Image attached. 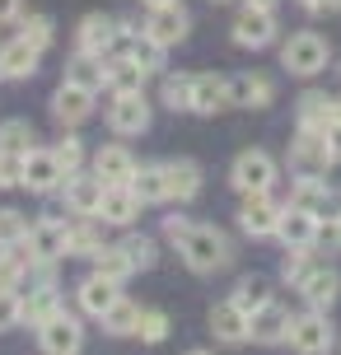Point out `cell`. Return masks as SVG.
I'll return each mask as SVG.
<instances>
[{"mask_svg": "<svg viewBox=\"0 0 341 355\" xmlns=\"http://www.w3.org/2000/svg\"><path fill=\"white\" fill-rule=\"evenodd\" d=\"M178 252L192 271L206 276V271H220V266L229 262V239H225L216 225H192V234L178 243Z\"/></svg>", "mask_w": 341, "mask_h": 355, "instance_id": "obj_1", "label": "cell"}, {"mask_svg": "<svg viewBox=\"0 0 341 355\" xmlns=\"http://www.w3.org/2000/svg\"><path fill=\"white\" fill-rule=\"evenodd\" d=\"M332 150H327V131H304L299 126V141L290 145V168L299 178H323L332 168Z\"/></svg>", "mask_w": 341, "mask_h": 355, "instance_id": "obj_2", "label": "cell"}, {"mask_svg": "<svg viewBox=\"0 0 341 355\" xmlns=\"http://www.w3.org/2000/svg\"><path fill=\"white\" fill-rule=\"evenodd\" d=\"M229 182L243 196L271 192V182H276V159H271L267 150H243V155L234 159V168H229Z\"/></svg>", "mask_w": 341, "mask_h": 355, "instance_id": "obj_3", "label": "cell"}, {"mask_svg": "<svg viewBox=\"0 0 341 355\" xmlns=\"http://www.w3.org/2000/svg\"><path fill=\"white\" fill-rule=\"evenodd\" d=\"M281 66H286L290 75H318L327 71V42L318 33H295L281 47Z\"/></svg>", "mask_w": 341, "mask_h": 355, "instance_id": "obj_4", "label": "cell"}, {"mask_svg": "<svg viewBox=\"0 0 341 355\" xmlns=\"http://www.w3.org/2000/svg\"><path fill=\"white\" fill-rule=\"evenodd\" d=\"M286 341L299 355H327L332 351V322H327V313L308 309V313H299V318H290V337Z\"/></svg>", "mask_w": 341, "mask_h": 355, "instance_id": "obj_5", "label": "cell"}, {"mask_svg": "<svg viewBox=\"0 0 341 355\" xmlns=\"http://www.w3.org/2000/svg\"><path fill=\"white\" fill-rule=\"evenodd\" d=\"M187 28H192V19H187V10L173 0V5H155V10H150V19H145L141 33L155 37L159 47H173V42H182V37H187Z\"/></svg>", "mask_w": 341, "mask_h": 355, "instance_id": "obj_6", "label": "cell"}, {"mask_svg": "<svg viewBox=\"0 0 341 355\" xmlns=\"http://www.w3.org/2000/svg\"><path fill=\"white\" fill-rule=\"evenodd\" d=\"M108 126L117 136H141V131H150V103H145L141 94H112Z\"/></svg>", "mask_w": 341, "mask_h": 355, "instance_id": "obj_7", "label": "cell"}, {"mask_svg": "<svg viewBox=\"0 0 341 355\" xmlns=\"http://www.w3.org/2000/svg\"><path fill=\"white\" fill-rule=\"evenodd\" d=\"M290 206L318 215V220H337V215H341V196L327 187L323 178H299V187H295V196H290Z\"/></svg>", "mask_w": 341, "mask_h": 355, "instance_id": "obj_8", "label": "cell"}, {"mask_svg": "<svg viewBox=\"0 0 341 355\" xmlns=\"http://www.w3.org/2000/svg\"><path fill=\"white\" fill-rule=\"evenodd\" d=\"M37 337H42V351L47 355H80L85 327H80L71 313H56V318H47L42 327H37Z\"/></svg>", "mask_w": 341, "mask_h": 355, "instance_id": "obj_9", "label": "cell"}, {"mask_svg": "<svg viewBox=\"0 0 341 355\" xmlns=\"http://www.w3.org/2000/svg\"><path fill=\"white\" fill-rule=\"evenodd\" d=\"M28 192H56L61 182H66V168L56 164L52 150H28L24 155V178H19Z\"/></svg>", "mask_w": 341, "mask_h": 355, "instance_id": "obj_10", "label": "cell"}, {"mask_svg": "<svg viewBox=\"0 0 341 355\" xmlns=\"http://www.w3.org/2000/svg\"><path fill=\"white\" fill-rule=\"evenodd\" d=\"M66 225L61 220H37L28 225V239H24V248L33 252V262H56V257H71L66 252Z\"/></svg>", "mask_w": 341, "mask_h": 355, "instance_id": "obj_11", "label": "cell"}, {"mask_svg": "<svg viewBox=\"0 0 341 355\" xmlns=\"http://www.w3.org/2000/svg\"><path fill=\"white\" fill-rule=\"evenodd\" d=\"M94 112V89L85 85H75V80H66V85L52 94V117L61 126H80L85 117Z\"/></svg>", "mask_w": 341, "mask_h": 355, "instance_id": "obj_12", "label": "cell"}, {"mask_svg": "<svg viewBox=\"0 0 341 355\" xmlns=\"http://www.w3.org/2000/svg\"><path fill=\"white\" fill-rule=\"evenodd\" d=\"M271 37H276V15L271 10H257V5H243V15L234 19V42L238 47H267Z\"/></svg>", "mask_w": 341, "mask_h": 355, "instance_id": "obj_13", "label": "cell"}, {"mask_svg": "<svg viewBox=\"0 0 341 355\" xmlns=\"http://www.w3.org/2000/svg\"><path fill=\"white\" fill-rule=\"evenodd\" d=\"M238 225H243V234H252V239H267V234L281 230V206H276L267 192H252L248 201H243V211H238Z\"/></svg>", "mask_w": 341, "mask_h": 355, "instance_id": "obj_14", "label": "cell"}, {"mask_svg": "<svg viewBox=\"0 0 341 355\" xmlns=\"http://www.w3.org/2000/svg\"><path fill=\"white\" fill-rule=\"evenodd\" d=\"M117 37H122V28H117V19H108V15H89L85 24H80V52L85 56H103L117 47Z\"/></svg>", "mask_w": 341, "mask_h": 355, "instance_id": "obj_15", "label": "cell"}, {"mask_svg": "<svg viewBox=\"0 0 341 355\" xmlns=\"http://www.w3.org/2000/svg\"><path fill=\"white\" fill-rule=\"evenodd\" d=\"M141 196L131 192V182H117V187H103V201H98V215H103V225H131L136 215H141Z\"/></svg>", "mask_w": 341, "mask_h": 355, "instance_id": "obj_16", "label": "cell"}, {"mask_svg": "<svg viewBox=\"0 0 341 355\" xmlns=\"http://www.w3.org/2000/svg\"><path fill=\"white\" fill-rule=\"evenodd\" d=\"M103 178L98 173H66V206H71L75 215H98V201H103Z\"/></svg>", "mask_w": 341, "mask_h": 355, "instance_id": "obj_17", "label": "cell"}, {"mask_svg": "<svg viewBox=\"0 0 341 355\" xmlns=\"http://www.w3.org/2000/svg\"><path fill=\"white\" fill-rule=\"evenodd\" d=\"M37 56H42V47H33L28 37L5 42L0 47V80H28L37 71Z\"/></svg>", "mask_w": 341, "mask_h": 355, "instance_id": "obj_18", "label": "cell"}, {"mask_svg": "<svg viewBox=\"0 0 341 355\" xmlns=\"http://www.w3.org/2000/svg\"><path fill=\"white\" fill-rule=\"evenodd\" d=\"M145 66L136 61V56H112V61H103V85L112 89V94H141L145 89Z\"/></svg>", "mask_w": 341, "mask_h": 355, "instance_id": "obj_19", "label": "cell"}, {"mask_svg": "<svg viewBox=\"0 0 341 355\" xmlns=\"http://www.w3.org/2000/svg\"><path fill=\"white\" fill-rule=\"evenodd\" d=\"M248 337L262 341V346H276V341L290 337V313L281 309V304H262L257 313L248 318Z\"/></svg>", "mask_w": 341, "mask_h": 355, "instance_id": "obj_20", "label": "cell"}, {"mask_svg": "<svg viewBox=\"0 0 341 355\" xmlns=\"http://www.w3.org/2000/svg\"><path fill=\"white\" fill-rule=\"evenodd\" d=\"M337 290H341V276L332 271V266H318V271H308L304 281H299L304 304H308V309H318V313H327V309L337 304Z\"/></svg>", "mask_w": 341, "mask_h": 355, "instance_id": "obj_21", "label": "cell"}, {"mask_svg": "<svg viewBox=\"0 0 341 355\" xmlns=\"http://www.w3.org/2000/svg\"><path fill=\"white\" fill-rule=\"evenodd\" d=\"M211 332H216V341H225V346H243V341H248V313L234 300L216 304V309H211Z\"/></svg>", "mask_w": 341, "mask_h": 355, "instance_id": "obj_22", "label": "cell"}, {"mask_svg": "<svg viewBox=\"0 0 341 355\" xmlns=\"http://www.w3.org/2000/svg\"><path fill=\"white\" fill-rule=\"evenodd\" d=\"M318 215H308V211H299V206H286L281 211V239H286V248H313V239H318Z\"/></svg>", "mask_w": 341, "mask_h": 355, "instance_id": "obj_23", "label": "cell"}, {"mask_svg": "<svg viewBox=\"0 0 341 355\" xmlns=\"http://www.w3.org/2000/svg\"><path fill=\"white\" fill-rule=\"evenodd\" d=\"M225 103H229V80H220V75H192V112L216 117Z\"/></svg>", "mask_w": 341, "mask_h": 355, "instance_id": "obj_24", "label": "cell"}, {"mask_svg": "<svg viewBox=\"0 0 341 355\" xmlns=\"http://www.w3.org/2000/svg\"><path fill=\"white\" fill-rule=\"evenodd\" d=\"M94 173L103 178L108 187H117V182H131L136 159H131V150H122V145H103V150L94 155Z\"/></svg>", "mask_w": 341, "mask_h": 355, "instance_id": "obj_25", "label": "cell"}, {"mask_svg": "<svg viewBox=\"0 0 341 355\" xmlns=\"http://www.w3.org/2000/svg\"><path fill=\"white\" fill-rule=\"evenodd\" d=\"M117 300H122V295H117V281L98 276V271H94L89 281L80 285V309H85L89 318H103V313H108V309H112Z\"/></svg>", "mask_w": 341, "mask_h": 355, "instance_id": "obj_26", "label": "cell"}, {"mask_svg": "<svg viewBox=\"0 0 341 355\" xmlns=\"http://www.w3.org/2000/svg\"><path fill=\"white\" fill-rule=\"evenodd\" d=\"M164 182H168V196L192 201V196L201 192V168L192 159H168L164 164Z\"/></svg>", "mask_w": 341, "mask_h": 355, "instance_id": "obj_27", "label": "cell"}, {"mask_svg": "<svg viewBox=\"0 0 341 355\" xmlns=\"http://www.w3.org/2000/svg\"><path fill=\"white\" fill-rule=\"evenodd\" d=\"M271 80L267 75H234L229 80V103H243V107H267L271 103Z\"/></svg>", "mask_w": 341, "mask_h": 355, "instance_id": "obj_28", "label": "cell"}, {"mask_svg": "<svg viewBox=\"0 0 341 355\" xmlns=\"http://www.w3.org/2000/svg\"><path fill=\"white\" fill-rule=\"evenodd\" d=\"M332 122H337V98H327V94H304L299 98V126L304 131H327Z\"/></svg>", "mask_w": 341, "mask_h": 355, "instance_id": "obj_29", "label": "cell"}, {"mask_svg": "<svg viewBox=\"0 0 341 355\" xmlns=\"http://www.w3.org/2000/svg\"><path fill=\"white\" fill-rule=\"evenodd\" d=\"M94 271L98 276H108V281L122 285L131 271H136V262H131V252H126V243H103V248L94 252Z\"/></svg>", "mask_w": 341, "mask_h": 355, "instance_id": "obj_30", "label": "cell"}, {"mask_svg": "<svg viewBox=\"0 0 341 355\" xmlns=\"http://www.w3.org/2000/svg\"><path fill=\"white\" fill-rule=\"evenodd\" d=\"M61 313V300H56L52 285H42V290H28V300H24V313H19V322H28V327H42L47 318H56Z\"/></svg>", "mask_w": 341, "mask_h": 355, "instance_id": "obj_31", "label": "cell"}, {"mask_svg": "<svg viewBox=\"0 0 341 355\" xmlns=\"http://www.w3.org/2000/svg\"><path fill=\"white\" fill-rule=\"evenodd\" d=\"M28 266H33V252H24V243L0 248V290H19V281L28 276Z\"/></svg>", "mask_w": 341, "mask_h": 355, "instance_id": "obj_32", "label": "cell"}, {"mask_svg": "<svg viewBox=\"0 0 341 355\" xmlns=\"http://www.w3.org/2000/svg\"><path fill=\"white\" fill-rule=\"evenodd\" d=\"M131 192L141 201H168V182H164V164H145L131 173Z\"/></svg>", "mask_w": 341, "mask_h": 355, "instance_id": "obj_33", "label": "cell"}, {"mask_svg": "<svg viewBox=\"0 0 341 355\" xmlns=\"http://www.w3.org/2000/svg\"><path fill=\"white\" fill-rule=\"evenodd\" d=\"M33 150V126L24 122V117H10V122H0V155H28Z\"/></svg>", "mask_w": 341, "mask_h": 355, "instance_id": "obj_34", "label": "cell"}, {"mask_svg": "<svg viewBox=\"0 0 341 355\" xmlns=\"http://www.w3.org/2000/svg\"><path fill=\"white\" fill-rule=\"evenodd\" d=\"M117 47H122V52L126 56H136V61H141V66H145V71H155V66H164V47H159V42H155V37H117Z\"/></svg>", "mask_w": 341, "mask_h": 355, "instance_id": "obj_35", "label": "cell"}, {"mask_svg": "<svg viewBox=\"0 0 341 355\" xmlns=\"http://www.w3.org/2000/svg\"><path fill=\"white\" fill-rule=\"evenodd\" d=\"M98 248H103V234L89 225V215H85V225H71V234H66V252L71 257H94Z\"/></svg>", "mask_w": 341, "mask_h": 355, "instance_id": "obj_36", "label": "cell"}, {"mask_svg": "<svg viewBox=\"0 0 341 355\" xmlns=\"http://www.w3.org/2000/svg\"><path fill=\"white\" fill-rule=\"evenodd\" d=\"M136 322H141V309H136L131 300H117L108 313H103V327H108L112 337H126V332H136Z\"/></svg>", "mask_w": 341, "mask_h": 355, "instance_id": "obj_37", "label": "cell"}, {"mask_svg": "<svg viewBox=\"0 0 341 355\" xmlns=\"http://www.w3.org/2000/svg\"><path fill=\"white\" fill-rule=\"evenodd\" d=\"M234 304L243 309V313H257L262 304H271V290H267V281H257V276H248V281H238V290H234Z\"/></svg>", "mask_w": 341, "mask_h": 355, "instance_id": "obj_38", "label": "cell"}, {"mask_svg": "<svg viewBox=\"0 0 341 355\" xmlns=\"http://www.w3.org/2000/svg\"><path fill=\"white\" fill-rule=\"evenodd\" d=\"M66 80H75V85H85V89H94V94H98V89H103V61L80 52L71 61V75H66Z\"/></svg>", "mask_w": 341, "mask_h": 355, "instance_id": "obj_39", "label": "cell"}, {"mask_svg": "<svg viewBox=\"0 0 341 355\" xmlns=\"http://www.w3.org/2000/svg\"><path fill=\"white\" fill-rule=\"evenodd\" d=\"M136 337L150 341V346H159L168 337V318H164L159 309H141V322H136Z\"/></svg>", "mask_w": 341, "mask_h": 355, "instance_id": "obj_40", "label": "cell"}, {"mask_svg": "<svg viewBox=\"0 0 341 355\" xmlns=\"http://www.w3.org/2000/svg\"><path fill=\"white\" fill-rule=\"evenodd\" d=\"M164 107H173V112L192 107V80L187 75H168L164 80Z\"/></svg>", "mask_w": 341, "mask_h": 355, "instance_id": "obj_41", "label": "cell"}, {"mask_svg": "<svg viewBox=\"0 0 341 355\" xmlns=\"http://www.w3.org/2000/svg\"><path fill=\"white\" fill-rule=\"evenodd\" d=\"M28 239V220L19 211H0V248H10V243H24Z\"/></svg>", "mask_w": 341, "mask_h": 355, "instance_id": "obj_42", "label": "cell"}, {"mask_svg": "<svg viewBox=\"0 0 341 355\" xmlns=\"http://www.w3.org/2000/svg\"><path fill=\"white\" fill-rule=\"evenodd\" d=\"M19 37H28L33 47H47V42H52V19H47V15H28Z\"/></svg>", "mask_w": 341, "mask_h": 355, "instance_id": "obj_43", "label": "cell"}, {"mask_svg": "<svg viewBox=\"0 0 341 355\" xmlns=\"http://www.w3.org/2000/svg\"><path fill=\"white\" fill-rule=\"evenodd\" d=\"M52 155H56V164H61V168H66V173H75V168H80V159H85V145L75 141V136H66V141L56 145Z\"/></svg>", "mask_w": 341, "mask_h": 355, "instance_id": "obj_44", "label": "cell"}, {"mask_svg": "<svg viewBox=\"0 0 341 355\" xmlns=\"http://www.w3.org/2000/svg\"><path fill=\"white\" fill-rule=\"evenodd\" d=\"M304 252H308V248H290V252H286V262H281V276H286V281H295V285H299V281L308 276Z\"/></svg>", "mask_w": 341, "mask_h": 355, "instance_id": "obj_45", "label": "cell"}, {"mask_svg": "<svg viewBox=\"0 0 341 355\" xmlns=\"http://www.w3.org/2000/svg\"><path fill=\"white\" fill-rule=\"evenodd\" d=\"M19 313H24V300H19L15 290H0V332H5V327H15Z\"/></svg>", "mask_w": 341, "mask_h": 355, "instance_id": "obj_46", "label": "cell"}, {"mask_svg": "<svg viewBox=\"0 0 341 355\" xmlns=\"http://www.w3.org/2000/svg\"><path fill=\"white\" fill-rule=\"evenodd\" d=\"M126 252H131V262H136V266H155V239H145V234L126 239Z\"/></svg>", "mask_w": 341, "mask_h": 355, "instance_id": "obj_47", "label": "cell"}, {"mask_svg": "<svg viewBox=\"0 0 341 355\" xmlns=\"http://www.w3.org/2000/svg\"><path fill=\"white\" fill-rule=\"evenodd\" d=\"M24 178V159L19 155H0V187H15Z\"/></svg>", "mask_w": 341, "mask_h": 355, "instance_id": "obj_48", "label": "cell"}, {"mask_svg": "<svg viewBox=\"0 0 341 355\" xmlns=\"http://www.w3.org/2000/svg\"><path fill=\"white\" fill-rule=\"evenodd\" d=\"M164 234H168L173 243H182V239L192 234V220H187V215H168V220H164Z\"/></svg>", "mask_w": 341, "mask_h": 355, "instance_id": "obj_49", "label": "cell"}, {"mask_svg": "<svg viewBox=\"0 0 341 355\" xmlns=\"http://www.w3.org/2000/svg\"><path fill=\"white\" fill-rule=\"evenodd\" d=\"M327 150H332V159L341 164V122H332V126H327Z\"/></svg>", "mask_w": 341, "mask_h": 355, "instance_id": "obj_50", "label": "cell"}, {"mask_svg": "<svg viewBox=\"0 0 341 355\" xmlns=\"http://www.w3.org/2000/svg\"><path fill=\"white\" fill-rule=\"evenodd\" d=\"M19 19V0H0V24H15Z\"/></svg>", "mask_w": 341, "mask_h": 355, "instance_id": "obj_51", "label": "cell"}, {"mask_svg": "<svg viewBox=\"0 0 341 355\" xmlns=\"http://www.w3.org/2000/svg\"><path fill=\"white\" fill-rule=\"evenodd\" d=\"M248 5H257V10H276L281 0H248Z\"/></svg>", "mask_w": 341, "mask_h": 355, "instance_id": "obj_52", "label": "cell"}, {"mask_svg": "<svg viewBox=\"0 0 341 355\" xmlns=\"http://www.w3.org/2000/svg\"><path fill=\"white\" fill-rule=\"evenodd\" d=\"M327 234H332V239H337V243H341V215H337V220H332V230H327Z\"/></svg>", "mask_w": 341, "mask_h": 355, "instance_id": "obj_53", "label": "cell"}, {"mask_svg": "<svg viewBox=\"0 0 341 355\" xmlns=\"http://www.w3.org/2000/svg\"><path fill=\"white\" fill-rule=\"evenodd\" d=\"M299 5H304V10H323L327 0H299Z\"/></svg>", "mask_w": 341, "mask_h": 355, "instance_id": "obj_54", "label": "cell"}, {"mask_svg": "<svg viewBox=\"0 0 341 355\" xmlns=\"http://www.w3.org/2000/svg\"><path fill=\"white\" fill-rule=\"evenodd\" d=\"M145 5H150V10H155V5H173V0H145Z\"/></svg>", "mask_w": 341, "mask_h": 355, "instance_id": "obj_55", "label": "cell"}, {"mask_svg": "<svg viewBox=\"0 0 341 355\" xmlns=\"http://www.w3.org/2000/svg\"><path fill=\"white\" fill-rule=\"evenodd\" d=\"M327 5H332V10H341V0H327Z\"/></svg>", "mask_w": 341, "mask_h": 355, "instance_id": "obj_56", "label": "cell"}, {"mask_svg": "<svg viewBox=\"0 0 341 355\" xmlns=\"http://www.w3.org/2000/svg\"><path fill=\"white\" fill-rule=\"evenodd\" d=\"M337 122H341V98H337Z\"/></svg>", "mask_w": 341, "mask_h": 355, "instance_id": "obj_57", "label": "cell"}, {"mask_svg": "<svg viewBox=\"0 0 341 355\" xmlns=\"http://www.w3.org/2000/svg\"><path fill=\"white\" fill-rule=\"evenodd\" d=\"M187 355H211V351H187Z\"/></svg>", "mask_w": 341, "mask_h": 355, "instance_id": "obj_58", "label": "cell"}, {"mask_svg": "<svg viewBox=\"0 0 341 355\" xmlns=\"http://www.w3.org/2000/svg\"><path fill=\"white\" fill-rule=\"evenodd\" d=\"M216 5H220V0H216Z\"/></svg>", "mask_w": 341, "mask_h": 355, "instance_id": "obj_59", "label": "cell"}]
</instances>
